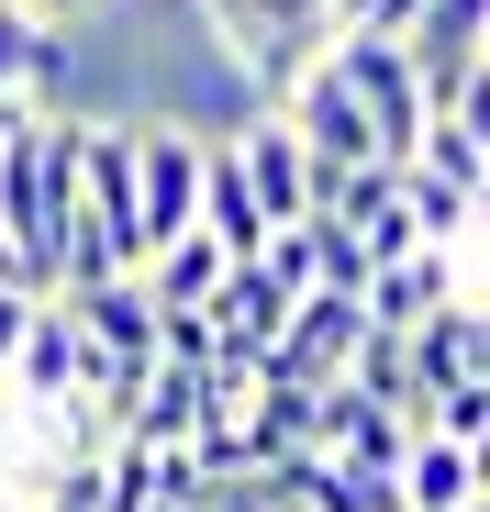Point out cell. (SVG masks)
<instances>
[{"label": "cell", "mask_w": 490, "mask_h": 512, "mask_svg": "<svg viewBox=\"0 0 490 512\" xmlns=\"http://www.w3.org/2000/svg\"><path fill=\"white\" fill-rule=\"evenodd\" d=\"M201 23H212V45L279 101L290 78L335 45V0H201Z\"/></svg>", "instance_id": "obj_1"}, {"label": "cell", "mask_w": 490, "mask_h": 512, "mask_svg": "<svg viewBox=\"0 0 490 512\" xmlns=\"http://www.w3.org/2000/svg\"><path fill=\"white\" fill-rule=\"evenodd\" d=\"M335 67L357 78V101H368V123H379V156L401 167V156L424 145V123H435L424 78H413V45H401V34H335Z\"/></svg>", "instance_id": "obj_2"}, {"label": "cell", "mask_w": 490, "mask_h": 512, "mask_svg": "<svg viewBox=\"0 0 490 512\" xmlns=\"http://www.w3.org/2000/svg\"><path fill=\"white\" fill-rule=\"evenodd\" d=\"M279 112H290V134L312 145V167H368V156H379V123H368V101H357V78L335 67V45L279 90Z\"/></svg>", "instance_id": "obj_3"}, {"label": "cell", "mask_w": 490, "mask_h": 512, "mask_svg": "<svg viewBox=\"0 0 490 512\" xmlns=\"http://www.w3.org/2000/svg\"><path fill=\"white\" fill-rule=\"evenodd\" d=\"M368 346V301L357 290H312L290 323H279V346L257 357V379H290V390H323V379H346Z\"/></svg>", "instance_id": "obj_4"}, {"label": "cell", "mask_w": 490, "mask_h": 512, "mask_svg": "<svg viewBox=\"0 0 490 512\" xmlns=\"http://www.w3.org/2000/svg\"><path fill=\"white\" fill-rule=\"evenodd\" d=\"M201 134L190 123H134V190H145V256L156 245H179L201 223Z\"/></svg>", "instance_id": "obj_5"}, {"label": "cell", "mask_w": 490, "mask_h": 512, "mask_svg": "<svg viewBox=\"0 0 490 512\" xmlns=\"http://www.w3.org/2000/svg\"><path fill=\"white\" fill-rule=\"evenodd\" d=\"M301 301L257 268V256H234V268H223V290H212V368H245V379H257V357L279 346V323H290Z\"/></svg>", "instance_id": "obj_6"}, {"label": "cell", "mask_w": 490, "mask_h": 512, "mask_svg": "<svg viewBox=\"0 0 490 512\" xmlns=\"http://www.w3.org/2000/svg\"><path fill=\"white\" fill-rule=\"evenodd\" d=\"M234 167H245V190H257L268 223H301V212H312V145L290 134V112L234 123Z\"/></svg>", "instance_id": "obj_7"}, {"label": "cell", "mask_w": 490, "mask_h": 512, "mask_svg": "<svg viewBox=\"0 0 490 512\" xmlns=\"http://www.w3.org/2000/svg\"><path fill=\"white\" fill-rule=\"evenodd\" d=\"M78 357H90V346H78V312L45 290L34 323H23V346H12V379H0V390H12V412H56V401L78 390Z\"/></svg>", "instance_id": "obj_8"}, {"label": "cell", "mask_w": 490, "mask_h": 512, "mask_svg": "<svg viewBox=\"0 0 490 512\" xmlns=\"http://www.w3.org/2000/svg\"><path fill=\"white\" fill-rule=\"evenodd\" d=\"M67 312H78V346L90 357H156V301H145V279L123 268V279H90V290H56Z\"/></svg>", "instance_id": "obj_9"}, {"label": "cell", "mask_w": 490, "mask_h": 512, "mask_svg": "<svg viewBox=\"0 0 490 512\" xmlns=\"http://www.w3.org/2000/svg\"><path fill=\"white\" fill-rule=\"evenodd\" d=\"M368 323L379 334H413L435 301H457V245H413V256H390V268H368Z\"/></svg>", "instance_id": "obj_10"}, {"label": "cell", "mask_w": 490, "mask_h": 512, "mask_svg": "<svg viewBox=\"0 0 490 512\" xmlns=\"http://www.w3.org/2000/svg\"><path fill=\"white\" fill-rule=\"evenodd\" d=\"M413 368H424V390H457V379H490V301H435L424 323H413Z\"/></svg>", "instance_id": "obj_11"}, {"label": "cell", "mask_w": 490, "mask_h": 512, "mask_svg": "<svg viewBox=\"0 0 490 512\" xmlns=\"http://www.w3.org/2000/svg\"><path fill=\"white\" fill-rule=\"evenodd\" d=\"M201 234L223 245V256H268V212H257V190H245V167H234V145H212L201 156Z\"/></svg>", "instance_id": "obj_12"}, {"label": "cell", "mask_w": 490, "mask_h": 512, "mask_svg": "<svg viewBox=\"0 0 490 512\" xmlns=\"http://www.w3.org/2000/svg\"><path fill=\"white\" fill-rule=\"evenodd\" d=\"M223 268H234V256H223V245H212V234L190 223L179 245H156V256H145L134 279H145V301H156V312H212V290H223Z\"/></svg>", "instance_id": "obj_13"}, {"label": "cell", "mask_w": 490, "mask_h": 512, "mask_svg": "<svg viewBox=\"0 0 490 512\" xmlns=\"http://www.w3.org/2000/svg\"><path fill=\"white\" fill-rule=\"evenodd\" d=\"M457 501H479L468 446L457 435H413V446H401V512H457Z\"/></svg>", "instance_id": "obj_14"}, {"label": "cell", "mask_w": 490, "mask_h": 512, "mask_svg": "<svg viewBox=\"0 0 490 512\" xmlns=\"http://www.w3.org/2000/svg\"><path fill=\"white\" fill-rule=\"evenodd\" d=\"M401 201H413L424 245H457V234L479 223V190H468V179H446L435 156H401Z\"/></svg>", "instance_id": "obj_15"}, {"label": "cell", "mask_w": 490, "mask_h": 512, "mask_svg": "<svg viewBox=\"0 0 490 512\" xmlns=\"http://www.w3.org/2000/svg\"><path fill=\"white\" fill-rule=\"evenodd\" d=\"M346 379H357L368 401H390L401 423L424 412V368H413V334H379V323H368V346H357V368H346Z\"/></svg>", "instance_id": "obj_16"}, {"label": "cell", "mask_w": 490, "mask_h": 512, "mask_svg": "<svg viewBox=\"0 0 490 512\" xmlns=\"http://www.w3.org/2000/svg\"><path fill=\"white\" fill-rule=\"evenodd\" d=\"M312 290H368V245L335 212H312Z\"/></svg>", "instance_id": "obj_17"}, {"label": "cell", "mask_w": 490, "mask_h": 512, "mask_svg": "<svg viewBox=\"0 0 490 512\" xmlns=\"http://www.w3.org/2000/svg\"><path fill=\"white\" fill-rule=\"evenodd\" d=\"M435 112H446V123H457V134H468V145H479V156H490V56H479V67H468V78H457V90H446V101H435Z\"/></svg>", "instance_id": "obj_18"}, {"label": "cell", "mask_w": 490, "mask_h": 512, "mask_svg": "<svg viewBox=\"0 0 490 512\" xmlns=\"http://www.w3.org/2000/svg\"><path fill=\"white\" fill-rule=\"evenodd\" d=\"M34 301H45V290H23V279H0V379H12V346H23V323H34Z\"/></svg>", "instance_id": "obj_19"}, {"label": "cell", "mask_w": 490, "mask_h": 512, "mask_svg": "<svg viewBox=\"0 0 490 512\" xmlns=\"http://www.w3.org/2000/svg\"><path fill=\"white\" fill-rule=\"evenodd\" d=\"M468 468H479V490H490V412H479V435H468Z\"/></svg>", "instance_id": "obj_20"}, {"label": "cell", "mask_w": 490, "mask_h": 512, "mask_svg": "<svg viewBox=\"0 0 490 512\" xmlns=\"http://www.w3.org/2000/svg\"><path fill=\"white\" fill-rule=\"evenodd\" d=\"M34 12H45V23H78V12H90V0H34Z\"/></svg>", "instance_id": "obj_21"}, {"label": "cell", "mask_w": 490, "mask_h": 512, "mask_svg": "<svg viewBox=\"0 0 490 512\" xmlns=\"http://www.w3.org/2000/svg\"><path fill=\"white\" fill-rule=\"evenodd\" d=\"M479 223H490V179H479Z\"/></svg>", "instance_id": "obj_22"}, {"label": "cell", "mask_w": 490, "mask_h": 512, "mask_svg": "<svg viewBox=\"0 0 490 512\" xmlns=\"http://www.w3.org/2000/svg\"><path fill=\"white\" fill-rule=\"evenodd\" d=\"M457 512H490V490H479V501H457Z\"/></svg>", "instance_id": "obj_23"}, {"label": "cell", "mask_w": 490, "mask_h": 512, "mask_svg": "<svg viewBox=\"0 0 490 512\" xmlns=\"http://www.w3.org/2000/svg\"><path fill=\"white\" fill-rule=\"evenodd\" d=\"M0 512H23V501H0Z\"/></svg>", "instance_id": "obj_24"}]
</instances>
